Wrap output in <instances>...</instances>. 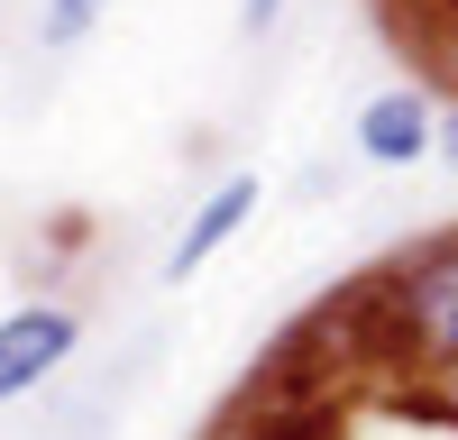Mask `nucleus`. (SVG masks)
<instances>
[{"instance_id": "obj_4", "label": "nucleus", "mask_w": 458, "mask_h": 440, "mask_svg": "<svg viewBox=\"0 0 458 440\" xmlns=\"http://www.w3.org/2000/svg\"><path fill=\"white\" fill-rule=\"evenodd\" d=\"M431 92L422 83H386V92H367L358 101V120H349V147L367 165H422L431 157Z\"/></svg>"}, {"instance_id": "obj_1", "label": "nucleus", "mask_w": 458, "mask_h": 440, "mask_svg": "<svg viewBox=\"0 0 458 440\" xmlns=\"http://www.w3.org/2000/svg\"><path fill=\"white\" fill-rule=\"evenodd\" d=\"M376 312H386V358L458 377V230L412 239L394 267H376Z\"/></svg>"}, {"instance_id": "obj_3", "label": "nucleus", "mask_w": 458, "mask_h": 440, "mask_svg": "<svg viewBox=\"0 0 458 440\" xmlns=\"http://www.w3.org/2000/svg\"><path fill=\"white\" fill-rule=\"evenodd\" d=\"M257 202H266V183H257L248 165H229V174L211 183V193L193 202V220H183V239L165 248V284H193V275L211 267V257H220L229 239H239L248 220H257Z\"/></svg>"}, {"instance_id": "obj_6", "label": "nucleus", "mask_w": 458, "mask_h": 440, "mask_svg": "<svg viewBox=\"0 0 458 440\" xmlns=\"http://www.w3.org/2000/svg\"><path fill=\"white\" fill-rule=\"evenodd\" d=\"M431 157L458 174V101H440V120H431Z\"/></svg>"}, {"instance_id": "obj_7", "label": "nucleus", "mask_w": 458, "mask_h": 440, "mask_svg": "<svg viewBox=\"0 0 458 440\" xmlns=\"http://www.w3.org/2000/svg\"><path fill=\"white\" fill-rule=\"evenodd\" d=\"M276 19H284V0H239V37H266Z\"/></svg>"}, {"instance_id": "obj_5", "label": "nucleus", "mask_w": 458, "mask_h": 440, "mask_svg": "<svg viewBox=\"0 0 458 440\" xmlns=\"http://www.w3.org/2000/svg\"><path fill=\"white\" fill-rule=\"evenodd\" d=\"M101 19H110V0H37V37H47L55 55H73Z\"/></svg>"}, {"instance_id": "obj_2", "label": "nucleus", "mask_w": 458, "mask_h": 440, "mask_svg": "<svg viewBox=\"0 0 458 440\" xmlns=\"http://www.w3.org/2000/svg\"><path fill=\"white\" fill-rule=\"evenodd\" d=\"M73 349H83V312L73 303H47V293H37V303H10L0 312V403L37 394Z\"/></svg>"}]
</instances>
